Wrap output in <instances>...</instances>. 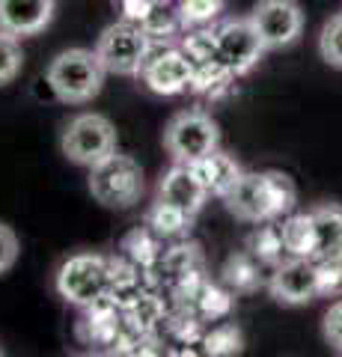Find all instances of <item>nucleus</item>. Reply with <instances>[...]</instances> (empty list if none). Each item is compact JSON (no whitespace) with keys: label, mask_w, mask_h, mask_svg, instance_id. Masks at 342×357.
<instances>
[{"label":"nucleus","mask_w":342,"mask_h":357,"mask_svg":"<svg viewBox=\"0 0 342 357\" xmlns=\"http://www.w3.org/2000/svg\"><path fill=\"white\" fill-rule=\"evenodd\" d=\"M268 185H271V197H274V218H283L286 211H292L295 203H297L295 182L286 173L271 170L268 173Z\"/></svg>","instance_id":"393cba45"},{"label":"nucleus","mask_w":342,"mask_h":357,"mask_svg":"<svg viewBox=\"0 0 342 357\" xmlns=\"http://www.w3.org/2000/svg\"><path fill=\"white\" fill-rule=\"evenodd\" d=\"M194 301L200 304V312L205 319H220L233 310V298H229L226 292H220V289H215V286H205V283H203L200 292H196Z\"/></svg>","instance_id":"bb28decb"},{"label":"nucleus","mask_w":342,"mask_h":357,"mask_svg":"<svg viewBox=\"0 0 342 357\" xmlns=\"http://www.w3.org/2000/svg\"><path fill=\"white\" fill-rule=\"evenodd\" d=\"M220 143V131L215 119L203 114V110H182L176 114L167 128H164V146L173 155V161L194 164L212 155Z\"/></svg>","instance_id":"423d86ee"},{"label":"nucleus","mask_w":342,"mask_h":357,"mask_svg":"<svg viewBox=\"0 0 342 357\" xmlns=\"http://www.w3.org/2000/svg\"><path fill=\"white\" fill-rule=\"evenodd\" d=\"M21 63H24V54H21L18 36L0 30V86L15 81L18 72H21Z\"/></svg>","instance_id":"5701e85b"},{"label":"nucleus","mask_w":342,"mask_h":357,"mask_svg":"<svg viewBox=\"0 0 342 357\" xmlns=\"http://www.w3.org/2000/svg\"><path fill=\"white\" fill-rule=\"evenodd\" d=\"M179 48L185 51L187 63L194 69V81L191 89L194 93H203V96H220L224 89H229L233 84V72L224 66L217 54V39H215V30H194L182 39Z\"/></svg>","instance_id":"0eeeda50"},{"label":"nucleus","mask_w":342,"mask_h":357,"mask_svg":"<svg viewBox=\"0 0 342 357\" xmlns=\"http://www.w3.org/2000/svg\"><path fill=\"white\" fill-rule=\"evenodd\" d=\"M322 333H325L330 349L342 354V301H336V304L327 307L325 319H322Z\"/></svg>","instance_id":"c85d7f7f"},{"label":"nucleus","mask_w":342,"mask_h":357,"mask_svg":"<svg viewBox=\"0 0 342 357\" xmlns=\"http://www.w3.org/2000/svg\"><path fill=\"white\" fill-rule=\"evenodd\" d=\"M224 13V0H182L179 3V18L182 27H203Z\"/></svg>","instance_id":"412c9836"},{"label":"nucleus","mask_w":342,"mask_h":357,"mask_svg":"<svg viewBox=\"0 0 342 357\" xmlns=\"http://www.w3.org/2000/svg\"><path fill=\"white\" fill-rule=\"evenodd\" d=\"M191 167H194V173L200 176V182L205 185V191L220 197V199L233 191V185L241 178L238 161L233 158V155L220 152V149H215L212 155H205V158H200V161H194Z\"/></svg>","instance_id":"2eb2a0df"},{"label":"nucleus","mask_w":342,"mask_h":357,"mask_svg":"<svg viewBox=\"0 0 342 357\" xmlns=\"http://www.w3.org/2000/svg\"><path fill=\"white\" fill-rule=\"evenodd\" d=\"M318 51L327 66L342 69V15H334L322 27V36H318Z\"/></svg>","instance_id":"b1692460"},{"label":"nucleus","mask_w":342,"mask_h":357,"mask_svg":"<svg viewBox=\"0 0 342 357\" xmlns=\"http://www.w3.org/2000/svg\"><path fill=\"white\" fill-rule=\"evenodd\" d=\"M161 312H164V307H161V301H158V298L140 295V298L134 301V319H137V325H143V328L155 325V321L161 319Z\"/></svg>","instance_id":"7c9ffc66"},{"label":"nucleus","mask_w":342,"mask_h":357,"mask_svg":"<svg viewBox=\"0 0 342 357\" xmlns=\"http://www.w3.org/2000/svg\"><path fill=\"white\" fill-rule=\"evenodd\" d=\"M271 295L280 304H306L318 295V271L316 259H304V256H289L286 262L277 265V271L271 277Z\"/></svg>","instance_id":"9d476101"},{"label":"nucleus","mask_w":342,"mask_h":357,"mask_svg":"<svg viewBox=\"0 0 342 357\" xmlns=\"http://www.w3.org/2000/svg\"><path fill=\"white\" fill-rule=\"evenodd\" d=\"M114 289V262L98 253H75L57 271V292L75 307H93Z\"/></svg>","instance_id":"f03ea898"},{"label":"nucleus","mask_w":342,"mask_h":357,"mask_svg":"<svg viewBox=\"0 0 342 357\" xmlns=\"http://www.w3.org/2000/svg\"><path fill=\"white\" fill-rule=\"evenodd\" d=\"M280 262H268V259H259L253 253H235L229 256L226 265H224V280L235 289V292H250L256 289L262 280H268V274H262L265 268H277Z\"/></svg>","instance_id":"f3484780"},{"label":"nucleus","mask_w":342,"mask_h":357,"mask_svg":"<svg viewBox=\"0 0 342 357\" xmlns=\"http://www.w3.org/2000/svg\"><path fill=\"white\" fill-rule=\"evenodd\" d=\"M265 48H286L304 30V13L295 0H259L250 13Z\"/></svg>","instance_id":"1a4fd4ad"},{"label":"nucleus","mask_w":342,"mask_h":357,"mask_svg":"<svg viewBox=\"0 0 342 357\" xmlns=\"http://www.w3.org/2000/svg\"><path fill=\"white\" fill-rule=\"evenodd\" d=\"M215 39H217V54L224 66L235 77L238 75H247L253 66L262 60V54L268 51L265 42L259 36L256 24L250 18H229L224 21L217 30H215Z\"/></svg>","instance_id":"6e6552de"},{"label":"nucleus","mask_w":342,"mask_h":357,"mask_svg":"<svg viewBox=\"0 0 342 357\" xmlns=\"http://www.w3.org/2000/svg\"><path fill=\"white\" fill-rule=\"evenodd\" d=\"M18 253H21V244L13 227L0 223V274L13 271V265L18 262Z\"/></svg>","instance_id":"c756f323"},{"label":"nucleus","mask_w":342,"mask_h":357,"mask_svg":"<svg viewBox=\"0 0 342 357\" xmlns=\"http://www.w3.org/2000/svg\"><path fill=\"white\" fill-rule=\"evenodd\" d=\"M95 54L104 63L107 72L123 75V77H137L143 75V66L152 57V39L137 21H119V24H110L102 33Z\"/></svg>","instance_id":"20e7f679"},{"label":"nucleus","mask_w":342,"mask_h":357,"mask_svg":"<svg viewBox=\"0 0 342 357\" xmlns=\"http://www.w3.org/2000/svg\"><path fill=\"white\" fill-rule=\"evenodd\" d=\"M280 232H283L286 256H304V259H313V256H316L313 211H306V215H292L289 220H283Z\"/></svg>","instance_id":"a211bd4d"},{"label":"nucleus","mask_w":342,"mask_h":357,"mask_svg":"<svg viewBox=\"0 0 342 357\" xmlns=\"http://www.w3.org/2000/svg\"><path fill=\"white\" fill-rule=\"evenodd\" d=\"M316 227V256L313 259H339L342 262V206L327 203L313 208Z\"/></svg>","instance_id":"dca6fc26"},{"label":"nucleus","mask_w":342,"mask_h":357,"mask_svg":"<svg viewBox=\"0 0 342 357\" xmlns=\"http://www.w3.org/2000/svg\"><path fill=\"white\" fill-rule=\"evenodd\" d=\"M60 149L69 161L81 167H93L116 152V128L102 114H78L63 128Z\"/></svg>","instance_id":"39448f33"},{"label":"nucleus","mask_w":342,"mask_h":357,"mask_svg":"<svg viewBox=\"0 0 342 357\" xmlns=\"http://www.w3.org/2000/svg\"><path fill=\"white\" fill-rule=\"evenodd\" d=\"M140 77L155 96H179L185 89H191L194 69L182 48H164L146 60Z\"/></svg>","instance_id":"f8f14e48"},{"label":"nucleus","mask_w":342,"mask_h":357,"mask_svg":"<svg viewBox=\"0 0 342 357\" xmlns=\"http://www.w3.org/2000/svg\"><path fill=\"white\" fill-rule=\"evenodd\" d=\"M164 3H170V0H164Z\"/></svg>","instance_id":"473e14b6"},{"label":"nucleus","mask_w":342,"mask_h":357,"mask_svg":"<svg viewBox=\"0 0 342 357\" xmlns=\"http://www.w3.org/2000/svg\"><path fill=\"white\" fill-rule=\"evenodd\" d=\"M318 271V295L336 298L342 292V262L339 259H316Z\"/></svg>","instance_id":"cd10ccee"},{"label":"nucleus","mask_w":342,"mask_h":357,"mask_svg":"<svg viewBox=\"0 0 342 357\" xmlns=\"http://www.w3.org/2000/svg\"><path fill=\"white\" fill-rule=\"evenodd\" d=\"M57 9V0H0V30L13 36H36Z\"/></svg>","instance_id":"4468645a"},{"label":"nucleus","mask_w":342,"mask_h":357,"mask_svg":"<svg viewBox=\"0 0 342 357\" xmlns=\"http://www.w3.org/2000/svg\"><path fill=\"white\" fill-rule=\"evenodd\" d=\"M229 215L238 220L262 223L274 220V197L268 185V173H241V178L233 185V191L224 197Z\"/></svg>","instance_id":"9b49d317"},{"label":"nucleus","mask_w":342,"mask_h":357,"mask_svg":"<svg viewBox=\"0 0 342 357\" xmlns=\"http://www.w3.org/2000/svg\"><path fill=\"white\" fill-rule=\"evenodd\" d=\"M116 3H119V9H123L125 21H137L140 24V18L149 13V6L155 3V0H116Z\"/></svg>","instance_id":"2f4dec72"},{"label":"nucleus","mask_w":342,"mask_h":357,"mask_svg":"<svg viewBox=\"0 0 342 357\" xmlns=\"http://www.w3.org/2000/svg\"><path fill=\"white\" fill-rule=\"evenodd\" d=\"M140 27L149 33V39H167L173 36L176 30L182 27V18H179V9H170V3H164V0H155V3L149 6V13L140 18Z\"/></svg>","instance_id":"6ab92c4d"},{"label":"nucleus","mask_w":342,"mask_h":357,"mask_svg":"<svg viewBox=\"0 0 342 357\" xmlns=\"http://www.w3.org/2000/svg\"><path fill=\"white\" fill-rule=\"evenodd\" d=\"M205 197H208V191L200 182V176L194 173L191 164H182V161H176L170 170L164 173L161 185H158V199L176 206L179 211H185L187 218H194L196 211L203 208Z\"/></svg>","instance_id":"ddd939ff"},{"label":"nucleus","mask_w":342,"mask_h":357,"mask_svg":"<svg viewBox=\"0 0 342 357\" xmlns=\"http://www.w3.org/2000/svg\"><path fill=\"white\" fill-rule=\"evenodd\" d=\"M250 253L259 256V259H268V262H280V256L286 253L280 223H268V227H262L259 232H253L250 236Z\"/></svg>","instance_id":"aec40b11"},{"label":"nucleus","mask_w":342,"mask_h":357,"mask_svg":"<svg viewBox=\"0 0 342 357\" xmlns=\"http://www.w3.org/2000/svg\"><path fill=\"white\" fill-rule=\"evenodd\" d=\"M90 194L107 208H128L143 194V170L131 155H107L90 167Z\"/></svg>","instance_id":"7ed1b4c3"},{"label":"nucleus","mask_w":342,"mask_h":357,"mask_svg":"<svg viewBox=\"0 0 342 357\" xmlns=\"http://www.w3.org/2000/svg\"><path fill=\"white\" fill-rule=\"evenodd\" d=\"M104 63L98 60L95 51L86 48H69L57 54L48 66V86L51 93L65 105H84L93 96H98L104 81Z\"/></svg>","instance_id":"f257e3e1"},{"label":"nucleus","mask_w":342,"mask_h":357,"mask_svg":"<svg viewBox=\"0 0 342 357\" xmlns=\"http://www.w3.org/2000/svg\"><path fill=\"white\" fill-rule=\"evenodd\" d=\"M187 223H191V218L185 215V211H179L176 206L164 203V199H158L155 206L149 208V227L161 232V236H173V232H182Z\"/></svg>","instance_id":"4be33fe9"},{"label":"nucleus","mask_w":342,"mask_h":357,"mask_svg":"<svg viewBox=\"0 0 342 357\" xmlns=\"http://www.w3.org/2000/svg\"><path fill=\"white\" fill-rule=\"evenodd\" d=\"M205 345V354H215V357H224V354H238L244 345H241V331L235 325H224V328H215L208 337L203 340Z\"/></svg>","instance_id":"a878e982"},{"label":"nucleus","mask_w":342,"mask_h":357,"mask_svg":"<svg viewBox=\"0 0 342 357\" xmlns=\"http://www.w3.org/2000/svg\"><path fill=\"white\" fill-rule=\"evenodd\" d=\"M0 354H3V349H0Z\"/></svg>","instance_id":"72a5a7b5"}]
</instances>
